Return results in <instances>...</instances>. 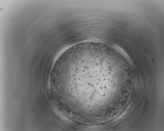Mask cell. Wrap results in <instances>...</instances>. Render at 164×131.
<instances>
[{
	"label": "cell",
	"instance_id": "1",
	"mask_svg": "<svg viewBox=\"0 0 164 131\" xmlns=\"http://www.w3.org/2000/svg\"><path fill=\"white\" fill-rule=\"evenodd\" d=\"M54 110L57 115H58L63 120L69 122L70 121L67 117L64 115L61 112L59 111L58 109L54 108Z\"/></svg>",
	"mask_w": 164,
	"mask_h": 131
}]
</instances>
